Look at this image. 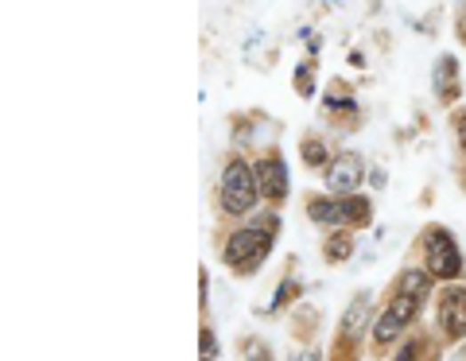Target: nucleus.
I'll return each instance as SVG.
<instances>
[{
  "label": "nucleus",
  "instance_id": "1",
  "mask_svg": "<svg viewBox=\"0 0 466 361\" xmlns=\"http://www.w3.org/2000/svg\"><path fill=\"white\" fill-rule=\"evenodd\" d=\"M423 292H428V276L408 272L405 284H400V292H397V300H393V307H389V311L381 315V323H377V331H374L377 342H389L393 334H400V326L412 323V315H416Z\"/></svg>",
  "mask_w": 466,
  "mask_h": 361
},
{
  "label": "nucleus",
  "instance_id": "2",
  "mask_svg": "<svg viewBox=\"0 0 466 361\" xmlns=\"http://www.w3.org/2000/svg\"><path fill=\"white\" fill-rule=\"evenodd\" d=\"M253 203H257V183H253L249 164L233 159L226 167V175H221V206H226L229 214H245Z\"/></svg>",
  "mask_w": 466,
  "mask_h": 361
},
{
  "label": "nucleus",
  "instance_id": "3",
  "mask_svg": "<svg viewBox=\"0 0 466 361\" xmlns=\"http://www.w3.org/2000/svg\"><path fill=\"white\" fill-rule=\"evenodd\" d=\"M269 249H272V233L241 229V233H233V237H229L226 264H233V269H241V272H253L264 257H269Z\"/></svg>",
  "mask_w": 466,
  "mask_h": 361
},
{
  "label": "nucleus",
  "instance_id": "4",
  "mask_svg": "<svg viewBox=\"0 0 466 361\" xmlns=\"http://www.w3.org/2000/svg\"><path fill=\"white\" fill-rule=\"evenodd\" d=\"M462 261H459V249H454V237L443 229H431L428 233V272L439 276V280H451L459 276Z\"/></svg>",
  "mask_w": 466,
  "mask_h": 361
},
{
  "label": "nucleus",
  "instance_id": "5",
  "mask_svg": "<svg viewBox=\"0 0 466 361\" xmlns=\"http://www.w3.org/2000/svg\"><path fill=\"white\" fill-rule=\"evenodd\" d=\"M311 218L315 221H331V226H346V221L366 226V221H369V203H362V198H342V203H311Z\"/></svg>",
  "mask_w": 466,
  "mask_h": 361
},
{
  "label": "nucleus",
  "instance_id": "6",
  "mask_svg": "<svg viewBox=\"0 0 466 361\" xmlns=\"http://www.w3.org/2000/svg\"><path fill=\"white\" fill-rule=\"evenodd\" d=\"M257 183L269 198H284L288 195V167H284L280 156H264L257 164Z\"/></svg>",
  "mask_w": 466,
  "mask_h": 361
},
{
  "label": "nucleus",
  "instance_id": "7",
  "mask_svg": "<svg viewBox=\"0 0 466 361\" xmlns=\"http://www.w3.org/2000/svg\"><path fill=\"white\" fill-rule=\"evenodd\" d=\"M439 311H443V331L451 338H462L466 334V288H451L439 300Z\"/></svg>",
  "mask_w": 466,
  "mask_h": 361
},
{
  "label": "nucleus",
  "instance_id": "8",
  "mask_svg": "<svg viewBox=\"0 0 466 361\" xmlns=\"http://www.w3.org/2000/svg\"><path fill=\"white\" fill-rule=\"evenodd\" d=\"M362 183V159L358 156H338L331 167H326V187L331 190H354Z\"/></svg>",
  "mask_w": 466,
  "mask_h": 361
},
{
  "label": "nucleus",
  "instance_id": "9",
  "mask_svg": "<svg viewBox=\"0 0 466 361\" xmlns=\"http://www.w3.org/2000/svg\"><path fill=\"white\" fill-rule=\"evenodd\" d=\"M436 93L443 101L447 98H459V62H454L451 55H443L436 62Z\"/></svg>",
  "mask_w": 466,
  "mask_h": 361
},
{
  "label": "nucleus",
  "instance_id": "10",
  "mask_svg": "<svg viewBox=\"0 0 466 361\" xmlns=\"http://www.w3.org/2000/svg\"><path fill=\"white\" fill-rule=\"evenodd\" d=\"M303 159H307L311 167H319L323 159H326V148H323L319 140H307V144H303Z\"/></svg>",
  "mask_w": 466,
  "mask_h": 361
},
{
  "label": "nucleus",
  "instance_id": "11",
  "mask_svg": "<svg viewBox=\"0 0 466 361\" xmlns=\"http://www.w3.org/2000/svg\"><path fill=\"white\" fill-rule=\"evenodd\" d=\"M311 82H315V62H303L300 74H295V86H300V93H311Z\"/></svg>",
  "mask_w": 466,
  "mask_h": 361
},
{
  "label": "nucleus",
  "instance_id": "12",
  "mask_svg": "<svg viewBox=\"0 0 466 361\" xmlns=\"http://www.w3.org/2000/svg\"><path fill=\"white\" fill-rule=\"evenodd\" d=\"M397 361H423V346H420V342H408L405 349H400Z\"/></svg>",
  "mask_w": 466,
  "mask_h": 361
},
{
  "label": "nucleus",
  "instance_id": "13",
  "mask_svg": "<svg viewBox=\"0 0 466 361\" xmlns=\"http://www.w3.org/2000/svg\"><path fill=\"white\" fill-rule=\"evenodd\" d=\"M331 253H334V257H338V261H342V257H346V253H350V245H346V241H342V237H338V241H334V245H331Z\"/></svg>",
  "mask_w": 466,
  "mask_h": 361
},
{
  "label": "nucleus",
  "instance_id": "14",
  "mask_svg": "<svg viewBox=\"0 0 466 361\" xmlns=\"http://www.w3.org/2000/svg\"><path fill=\"white\" fill-rule=\"evenodd\" d=\"M249 361H269V354H264L261 346H253V349H249Z\"/></svg>",
  "mask_w": 466,
  "mask_h": 361
},
{
  "label": "nucleus",
  "instance_id": "15",
  "mask_svg": "<svg viewBox=\"0 0 466 361\" xmlns=\"http://www.w3.org/2000/svg\"><path fill=\"white\" fill-rule=\"evenodd\" d=\"M459 140H462V148H466V113L459 116Z\"/></svg>",
  "mask_w": 466,
  "mask_h": 361
},
{
  "label": "nucleus",
  "instance_id": "16",
  "mask_svg": "<svg viewBox=\"0 0 466 361\" xmlns=\"http://www.w3.org/2000/svg\"><path fill=\"white\" fill-rule=\"evenodd\" d=\"M459 31H462V44H466V12L459 16Z\"/></svg>",
  "mask_w": 466,
  "mask_h": 361
},
{
  "label": "nucleus",
  "instance_id": "17",
  "mask_svg": "<svg viewBox=\"0 0 466 361\" xmlns=\"http://www.w3.org/2000/svg\"><path fill=\"white\" fill-rule=\"evenodd\" d=\"M303 361H319V357H315V354H307V357H303Z\"/></svg>",
  "mask_w": 466,
  "mask_h": 361
}]
</instances>
